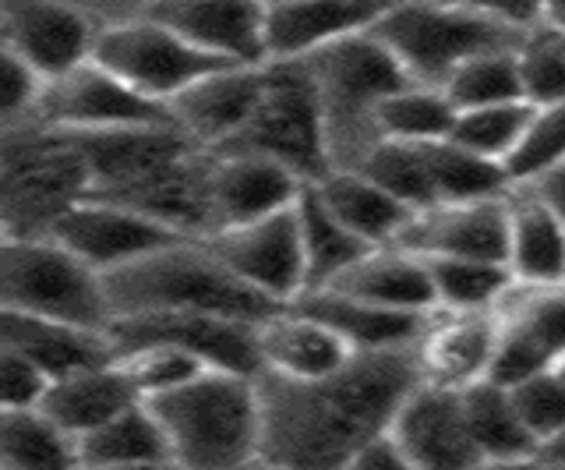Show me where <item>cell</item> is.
I'll use <instances>...</instances> for the list:
<instances>
[{
  "label": "cell",
  "mask_w": 565,
  "mask_h": 470,
  "mask_svg": "<svg viewBox=\"0 0 565 470\" xmlns=\"http://www.w3.org/2000/svg\"><path fill=\"white\" fill-rule=\"evenodd\" d=\"M520 46L488 50L463 61L456 72L441 82V93L452 99L456 110L470 107H491V103H516L526 99L523 93V72H520Z\"/></svg>",
  "instance_id": "8d00e7d4"
},
{
  "label": "cell",
  "mask_w": 565,
  "mask_h": 470,
  "mask_svg": "<svg viewBox=\"0 0 565 470\" xmlns=\"http://www.w3.org/2000/svg\"><path fill=\"white\" fill-rule=\"evenodd\" d=\"M505 266L516 284L558 287L565 284V223L534 191L509 188V252Z\"/></svg>",
  "instance_id": "4316f807"
},
{
  "label": "cell",
  "mask_w": 565,
  "mask_h": 470,
  "mask_svg": "<svg viewBox=\"0 0 565 470\" xmlns=\"http://www.w3.org/2000/svg\"><path fill=\"white\" fill-rule=\"evenodd\" d=\"M315 191L371 248L396 245L406 223L414 220L411 205L388 195L382 184H375L358 167H332L322 181H315Z\"/></svg>",
  "instance_id": "f1b7e54d"
},
{
  "label": "cell",
  "mask_w": 565,
  "mask_h": 470,
  "mask_svg": "<svg viewBox=\"0 0 565 470\" xmlns=\"http://www.w3.org/2000/svg\"><path fill=\"white\" fill-rule=\"evenodd\" d=\"M40 93H43V78L0 36V125H11L18 117L35 114Z\"/></svg>",
  "instance_id": "7bdbcfd3"
},
{
  "label": "cell",
  "mask_w": 565,
  "mask_h": 470,
  "mask_svg": "<svg viewBox=\"0 0 565 470\" xmlns=\"http://www.w3.org/2000/svg\"><path fill=\"white\" fill-rule=\"evenodd\" d=\"M265 93V64H226L170 99L173 120L202 149L216 152L244 131Z\"/></svg>",
  "instance_id": "ffe728a7"
},
{
  "label": "cell",
  "mask_w": 565,
  "mask_h": 470,
  "mask_svg": "<svg viewBox=\"0 0 565 470\" xmlns=\"http://www.w3.org/2000/svg\"><path fill=\"white\" fill-rule=\"evenodd\" d=\"M509 393L523 417V425L537 439V449L541 442H547L552 435L565 428V375L562 372L547 368L537 375H526L520 382H512Z\"/></svg>",
  "instance_id": "b9f144b4"
},
{
  "label": "cell",
  "mask_w": 565,
  "mask_h": 470,
  "mask_svg": "<svg viewBox=\"0 0 565 470\" xmlns=\"http://www.w3.org/2000/svg\"><path fill=\"white\" fill-rule=\"evenodd\" d=\"M46 386H50V375L40 364H32L29 357L0 346V410L40 407Z\"/></svg>",
  "instance_id": "ee69618b"
},
{
  "label": "cell",
  "mask_w": 565,
  "mask_h": 470,
  "mask_svg": "<svg viewBox=\"0 0 565 470\" xmlns=\"http://www.w3.org/2000/svg\"><path fill=\"white\" fill-rule=\"evenodd\" d=\"M417 382V346L358 351L340 372L308 382L258 372V463L350 467L371 435L393 425Z\"/></svg>",
  "instance_id": "6da1fadb"
},
{
  "label": "cell",
  "mask_w": 565,
  "mask_h": 470,
  "mask_svg": "<svg viewBox=\"0 0 565 470\" xmlns=\"http://www.w3.org/2000/svg\"><path fill=\"white\" fill-rule=\"evenodd\" d=\"M555 372H562V375H565V357L558 361V368H555Z\"/></svg>",
  "instance_id": "f907efd6"
},
{
  "label": "cell",
  "mask_w": 565,
  "mask_h": 470,
  "mask_svg": "<svg viewBox=\"0 0 565 470\" xmlns=\"http://www.w3.org/2000/svg\"><path fill=\"white\" fill-rule=\"evenodd\" d=\"M438 4L470 8V11L491 14V19L512 22V25H520V29H534L541 22L547 0H438Z\"/></svg>",
  "instance_id": "f6af8a7d"
},
{
  "label": "cell",
  "mask_w": 565,
  "mask_h": 470,
  "mask_svg": "<svg viewBox=\"0 0 565 470\" xmlns=\"http://www.w3.org/2000/svg\"><path fill=\"white\" fill-rule=\"evenodd\" d=\"M371 181L382 184L388 195H396L403 205H411L414 213L428 205H438L431 170L424 160V149L417 142H399V138H379L375 146L364 152L361 167Z\"/></svg>",
  "instance_id": "74e56055"
},
{
  "label": "cell",
  "mask_w": 565,
  "mask_h": 470,
  "mask_svg": "<svg viewBox=\"0 0 565 470\" xmlns=\"http://www.w3.org/2000/svg\"><path fill=\"white\" fill-rule=\"evenodd\" d=\"M106 337L117 351L138 343H173L194 354L209 368H226L241 375L262 372L258 325L205 316V311H141V316H117L106 325Z\"/></svg>",
  "instance_id": "8fae6325"
},
{
  "label": "cell",
  "mask_w": 565,
  "mask_h": 470,
  "mask_svg": "<svg viewBox=\"0 0 565 470\" xmlns=\"http://www.w3.org/2000/svg\"><path fill=\"white\" fill-rule=\"evenodd\" d=\"M499 346V316L488 311H449L435 308L431 322L417 343L420 382L449 389H467L491 375Z\"/></svg>",
  "instance_id": "44dd1931"
},
{
  "label": "cell",
  "mask_w": 565,
  "mask_h": 470,
  "mask_svg": "<svg viewBox=\"0 0 565 470\" xmlns=\"http://www.w3.org/2000/svg\"><path fill=\"white\" fill-rule=\"evenodd\" d=\"M520 188H530V191H534V195L565 223V163H558V167H552V170H544L541 178L526 181V184H520Z\"/></svg>",
  "instance_id": "7dc6e473"
},
{
  "label": "cell",
  "mask_w": 565,
  "mask_h": 470,
  "mask_svg": "<svg viewBox=\"0 0 565 470\" xmlns=\"http://www.w3.org/2000/svg\"><path fill=\"white\" fill-rule=\"evenodd\" d=\"M294 213H297L300 248H305V269H308L305 290L332 284L335 276L350 269L364 252H371V245H364V241L322 202L315 184H305Z\"/></svg>",
  "instance_id": "1f68e13d"
},
{
  "label": "cell",
  "mask_w": 565,
  "mask_h": 470,
  "mask_svg": "<svg viewBox=\"0 0 565 470\" xmlns=\"http://www.w3.org/2000/svg\"><path fill=\"white\" fill-rule=\"evenodd\" d=\"M0 234H4V231H0Z\"/></svg>",
  "instance_id": "816d5d0a"
},
{
  "label": "cell",
  "mask_w": 565,
  "mask_h": 470,
  "mask_svg": "<svg viewBox=\"0 0 565 470\" xmlns=\"http://www.w3.org/2000/svg\"><path fill=\"white\" fill-rule=\"evenodd\" d=\"M424 258V255H420ZM435 287V308L449 311H488L502 301L512 287V273L505 263H484V258H452L428 255L424 258Z\"/></svg>",
  "instance_id": "d590c367"
},
{
  "label": "cell",
  "mask_w": 565,
  "mask_h": 470,
  "mask_svg": "<svg viewBox=\"0 0 565 470\" xmlns=\"http://www.w3.org/2000/svg\"><path fill=\"white\" fill-rule=\"evenodd\" d=\"M396 248L414 255H452L505 263L509 252V195L473 202H438L414 213Z\"/></svg>",
  "instance_id": "e0dca14e"
},
{
  "label": "cell",
  "mask_w": 565,
  "mask_h": 470,
  "mask_svg": "<svg viewBox=\"0 0 565 470\" xmlns=\"http://www.w3.org/2000/svg\"><path fill=\"white\" fill-rule=\"evenodd\" d=\"M534 114V103L516 99V103H491V107H470L456 110V125L449 131L452 142L463 149L484 156V160L505 163L509 152L526 131V120Z\"/></svg>",
  "instance_id": "f35d334b"
},
{
  "label": "cell",
  "mask_w": 565,
  "mask_h": 470,
  "mask_svg": "<svg viewBox=\"0 0 565 470\" xmlns=\"http://www.w3.org/2000/svg\"><path fill=\"white\" fill-rule=\"evenodd\" d=\"M265 0H152L149 19L181 32L205 54L234 64H265Z\"/></svg>",
  "instance_id": "ac0fdd59"
},
{
  "label": "cell",
  "mask_w": 565,
  "mask_h": 470,
  "mask_svg": "<svg viewBox=\"0 0 565 470\" xmlns=\"http://www.w3.org/2000/svg\"><path fill=\"white\" fill-rule=\"evenodd\" d=\"M88 195V167L67 131L46 128L0 142V231L50 234Z\"/></svg>",
  "instance_id": "52a82bcc"
},
{
  "label": "cell",
  "mask_w": 565,
  "mask_h": 470,
  "mask_svg": "<svg viewBox=\"0 0 565 470\" xmlns=\"http://www.w3.org/2000/svg\"><path fill=\"white\" fill-rule=\"evenodd\" d=\"M35 120L57 131L177 125L170 103H159L146 93H138L135 85L117 78L114 72H106L96 61H85L75 72L46 82L40 103H35Z\"/></svg>",
  "instance_id": "30bf717a"
},
{
  "label": "cell",
  "mask_w": 565,
  "mask_h": 470,
  "mask_svg": "<svg viewBox=\"0 0 565 470\" xmlns=\"http://www.w3.org/2000/svg\"><path fill=\"white\" fill-rule=\"evenodd\" d=\"M326 287L343 290L350 298H361L371 305H385V308L435 311V287H431L428 263L396 245L364 252L358 263L343 269Z\"/></svg>",
  "instance_id": "83f0119b"
},
{
  "label": "cell",
  "mask_w": 565,
  "mask_h": 470,
  "mask_svg": "<svg viewBox=\"0 0 565 470\" xmlns=\"http://www.w3.org/2000/svg\"><path fill=\"white\" fill-rule=\"evenodd\" d=\"M424 160L431 170V184L438 202H473V199H494L509 195V173L502 163L484 160L470 149H463L452 138H438V142H424Z\"/></svg>",
  "instance_id": "836d02e7"
},
{
  "label": "cell",
  "mask_w": 565,
  "mask_h": 470,
  "mask_svg": "<svg viewBox=\"0 0 565 470\" xmlns=\"http://www.w3.org/2000/svg\"><path fill=\"white\" fill-rule=\"evenodd\" d=\"M0 36L46 85L93 61L99 29L88 14L57 0H11L0 19Z\"/></svg>",
  "instance_id": "2e32d148"
},
{
  "label": "cell",
  "mask_w": 565,
  "mask_h": 470,
  "mask_svg": "<svg viewBox=\"0 0 565 470\" xmlns=\"http://www.w3.org/2000/svg\"><path fill=\"white\" fill-rule=\"evenodd\" d=\"M216 152H258L290 167L300 181H322L332 170L326 114L305 57L265 61V93L244 131Z\"/></svg>",
  "instance_id": "ba28073f"
},
{
  "label": "cell",
  "mask_w": 565,
  "mask_h": 470,
  "mask_svg": "<svg viewBox=\"0 0 565 470\" xmlns=\"http://www.w3.org/2000/svg\"><path fill=\"white\" fill-rule=\"evenodd\" d=\"M290 305H297L300 311H308L315 319H322L353 346V351H399V346H417L424 329L431 322V311H403V308L371 305L332 287L300 290Z\"/></svg>",
  "instance_id": "cb8c5ba5"
},
{
  "label": "cell",
  "mask_w": 565,
  "mask_h": 470,
  "mask_svg": "<svg viewBox=\"0 0 565 470\" xmlns=\"http://www.w3.org/2000/svg\"><path fill=\"white\" fill-rule=\"evenodd\" d=\"M558 163H565V99L534 107L523 138L502 167L512 184H526Z\"/></svg>",
  "instance_id": "ab89813d"
},
{
  "label": "cell",
  "mask_w": 565,
  "mask_h": 470,
  "mask_svg": "<svg viewBox=\"0 0 565 470\" xmlns=\"http://www.w3.org/2000/svg\"><path fill=\"white\" fill-rule=\"evenodd\" d=\"M265 4H269L265 14L269 61H290L371 29L388 0H265Z\"/></svg>",
  "instance_id": "7402d4cb"
},
{
  "label": "cell",
  "mask_w": 565,
  "mask_h": 470,
  "mask_svg": "<svg viewBox=\"0 0 565 470\" xmlns=\"http://www.w3.org/2000/svg\"><path fill=\"white\" fill-rule=\"evenodd\" d=\"M388 428H393L411 467H420V470L484 467L481 452L473 446L470 425H467L463 389L417 382L411 396L399 404Z\"/></svg>",
  "instance_id": "9a60e30c"
},
{
  "label": "cell",
  "mask_w": 565,
  "mask_h": 470,
  "mask_svg": "<svg viewBox=\"0 0 565 470\" xmlns=\"http://www.w3.org/2000/svg\"><path fill=\"white\" fill-rule=\"evenodd\" d=\"M305 184L308 181H300L290 167L269 160V156L212 152V173H209L212 231L241 226L282 213V209H294Z\"/></svg>",
  "instance_id": "d6986e66"
},
{
  "label": "cell",
  "mask_w": 565,
  "mask_h": 470,
  "mask_svg": "<svg viewBox=\"0 0 565 470\" xmlns=\"http://www.w3.org/2000/svg\"><path fill=\"white\" fill-rule=\"evenodd\" d=\"M0 467L46 470L78 467L75 439L43 414V407L0 410Z\"/></svg>",
  "instance_id": "d6a6232c"
},
{
  "label": "cell",
  "mask_w": 565,
  "mask_h": 470,
  "mask_svg": "<svg viewBox=\"0 0 565 470\" xmlns=\"http://www.w3.org/2000/svg\"><path fill=\"white\" fill-rule=\"evenodd\" d=\"M99 276L114 319L141 311H205L258 325L282 308L230 273L202 237H184Z\"/></svg>",
  "instance_id": "7a4b0ae2"
},
{
  "label": "cell",
  "mask_w": 565,
  "mask_h": 470,
  "mask_svg": "<svg viewBox=\"0 0 565 470\" xmlns=\"http://www.w3.org/2000/svg\"><path fill=\"white\" fill-rule=\"evenodd\" d=\"M117 361L135 382L141 399L184 386L188 378L202 375L209 368V364H202L194 354L181 351V346H173V343H138V346H128V351H117Z\"/></svg>",
  "instance_id": "60d3db41"
},
{
  "label": "cell",
  "mask_w": 565,
  "mask_h": 470,
  "mask_svg": "<svg viewBox=\"0 0 565 470\" xmlns=\"http://www.w3.org/2000/svg\"><path fill=\"white\" fill-rule=\"evenodd\" d=\"M537 25H547V29H558L565 32V0H547L544 4V14Z\"/></svg>",
  "instance_id": "681fc988"
},
{
  "label": "cell",
  "mask_w": 565,
  "mask_h": 470,
  "mask_svg": "<svg viewBox=\"0 0 565 470\" xmlns=\"http://www.w3.org/2000/svg\"><path fill=\"white\" fill-rule=\"evenodd\" d=\"M371 32L393 50L414 82L438 89L463 61L488 50L520 46L526 36V29L512 22L438 0H388Z\"/></svg>",
  "instance_id": "5b68a950"
},
{
  "label": "cell",
  "mask_w": 565,
  "mask_h": 470,
  "mask_svg": "<svg viewBox=\"0 0 565 470\" xmlns=\"http://www.w3.org/2000/svg\"><path fill=\"white\" fill-rule=\"evenodd\" d=\"M258 351L262 372L305 382L340 372L358 354L335 329L300 311L297 305H282L269 319L258 322Z\"/></svg>",
  "instance_id": "603a6c76"
},
{
  "label": "cell",
  "mask_w": 565,
  "mask_h": 470,
  "mask_svg": "<svg viewBox=\"0 0 565 470\" xmlns=\"http://www.w3.org/2000/svg\"><path fill=\"white\" fill-rule=\"evenodd\" d=\"M350 467H358V470H411V460H406L403 446L396 442L393 428H382L379 435H371V439L353 452Z\"/></svg>",
  "instance_id": "bcb514c9"
},
{
  "label": "cell",
  "mask_w": 565,
  "mask_h": 470,
  "mask_svg": "<svg viewBox=\"0 0 565 470\" xmlns=\"http://www.w3.org/2000/svg\"><path fill=\"white\" fill-rule=\"evenodd\" d=\"M78 467H170L173 449L152 407L141 404L120 410L106 425L75 439Z\"/></svg>",
  "instance_id": "f546056e"
},
{
  "label": "cell",
  "mask_w": 565,
  "mask_h": 470,
  "mask_svg": "<svg viewBox=\"0 0 565 470\" xmlns=\"http://www.w3.org/2000/svg\"><path fill=\"white\" fill-rule=\"evenodd\" d=\"M202 241L230 273L276 305H290L308 287L305 248H300V226L294 209L241 226H223V231H212Z\"/></svg>",
  "instance_id": "7c38bea8"
},
{
  "label": "cell",
  "mask_w": 565,
  "mask_h": 470,
  "mask_svg": "<svg viewBox=\"0 0 565 470\" xmlns=\"http://www.w3.org/2000/svg\"><path fill=\"white\" fill-rule=\"evenodd\" d=\"M0 346L40 364L50 378L117 357L106 329H88L50 316H29V311H0Z\"/></svg>",
  "instance_id": "d4e9b609"
},
{
  "label": "cell",
  "mask_w": 565,
  "mask_h": 470,
  "mask_svg": "<svg viewBox=\"0 0 565 470\" xmlns=\"http://www.w3.org/2000/svg\"><path fill=\"white\" fill-rule=\"evenodd\" d=\"M463 410L473 435V446L481 452L484 467L494 463H534L537 439L523 425V417L512 404L509 386L494 378H481L463 389Z\"/></svg>",
  "instance_id": "4dcf8cb0"
},
{
  "label": "cell",
  "mask_w": 565,
  "mask_h": 470,
  "mask_svg": "<svg viewBox=\"0 0 565 470\" xmlns=\"http://www.w3.org/2000/svg\"><path fill=\"white\" fill-rule=\"evenodd\" d=\"M0 311L88 329H106L114 319L103 276L50 234H0Z\"/></svg>",
  "instance_id": "8992f818"
},
{
  "label": "cell",
  "mask_w": 565,
  "mask_h": 470,
  "mask_svg": "<svg viewBox=\"0 0 565 470\" xmlns=\"http://www.w3.org/2000/svg\"><path fill=\"white\" fill-rule=\"evenodd\" d=\"M534 463H544V467H565V428L558 435H552L547 442H541Z\"/></svg>",
  "instance_id": "c3c4849f"
},
{
  "label": "cell",
  "mask_w": 565,
  "mask_h": 470,
  "mask_svg": "<svg viewBox=\"0 0 565 470\" xmlns=\"http://www.w3.org/2000/svg\"><path fill=\"white\" fill-rule=\"evenodd\" d=\"M305 64L322 99L332 167H361L364 152L382 138L375 125L379 103L414 78L371 29L315 50Z\"/></svg>",
  "instance_id": "277c9868"
},
{
  "label": "cell",
  "mask_w": 565,
  "mask_h": 470,
  "mask_svg": "<svg viewBox=\"0 0 565 470\" xmlns=\"http://www.w3.org/2000/svg\"><path fill=\"white\" fill-rule=\"evenodd\" d=\"M499 316V346H494L491 375L512 386L526 375L558 368L565 357V284L530 287L516 284L494 305Z\"/></svg>",
  "instance_id": "4fadbf2b"
},
{
  "label": "cell",
  "mask_w": 565,
  "mask_h": 470,
  "mask_svg": "<svg viewBox=\"0 0 565 470\" xmlns=\"http://www.w3.org/2000/svg\"><path fill=\"white\" fill-rule=\"evenodd\" d=\"M135 404H141V393L135 389V382L114 357L106 364H93V368L50 378L40 407L71 439H82V435L106 425L110 417Z\"/></svg>",
  "instance_id": "484cf974"
},
{
  "label": "cell",
  "mask_w": 565,
  "mask_h": 470,
  "mask_svg": "<svg viewBox=\"0 0 565 470\" xmlns=\"http://www.w3.org/2000/svg\"><path fill=\"white\" fill-rule=\"evenodd\" d=\"M50 237H57L64 248L75 252L82 263H88L96 273H106V269L128 266L135 258L152 255L167 245H177V241H184L188 234L173 231L163 220L138 213L131 205L85 195L53 223Z\"/></svg>",
  "instance_id": "5bb4252c"
},
{
  "label": "cell",
  "mask_w": 565,
  "mask_h": 470,
  "mask_svg": "<svg viewBox=\"0 0 565 470\" xmlns=\"http://www.w3.org/2000/svg\"><path fill=\"white\" fill-rule=\"evenodd\" d=\"M93 61L159 103H170L191 82L234 64L216 54H205V50L188 43L181 32L149 19V14L141 22L103 29L96 36Z\"/></svg>",
  "instance_id": "9c48e42d"
},
{
  "label": "cell",
  "mask_w": 565,
  "mask_h": 470,
  "mask_svg": "<svg viewBox=\"0 0 565 470\" xmlns=\"http://www.w3.org/2000/svg\"><path fill=\"white\" fill-rule=\"evenodd\" d=\"M163 425L177 467H244L258 463L262 399L258 375L205 368L184 386L149 396Z\"/></svg>",
  "instance_id": "3957f363"
},
{
  "label": "cell",
  "mask_w": 565,
  "mask_h": 470,
  "mask_svg": "<svg viewBox=\"0 0 565 470\" xmlns=\"http://www.w3.org/2000/svg\"><path fill=\"white\" fill-rule=\"evenodd\" d=\"M375 125L382 138H399V142L424 146V142H438V138H449L456 125V107L438 85L411 82L379 103Z\"/></svg>",
  "instance_id": "e575fe53"
}]
</instances>
